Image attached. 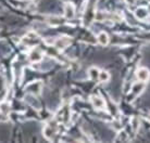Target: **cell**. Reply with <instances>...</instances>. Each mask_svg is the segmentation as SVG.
Segmentation results:
<instances>
[{"instance_id":"cell-1","label":"cell","mask_w":150,"mask_h":143,"mask_svg":"<svg viewBox=\"0 0 150 143\" xmlns=\"http://www.w3.org/2000/svg\"><path fill=\"white\" fill-rule=\"evenodd\" d=\"M138 78L140 80H146L147 78H148V72L145 68H142V70H139V73H138Z\"/></svg>"},{"instance_id":"cell-2","label":"cell","mask_w":150,"mask_h":143,"mask_svg":"<svg viewBox=\"0 0 150 143\" xmlns=\"http://www.w3.org/2000/svg\"><path fill=\"white\" fill-rule=\"evenodd\" d=\"M99 40H100V42L101 44H103V45H106L107 44V36H106V34H101L99 36Z\"/></svg>"}]
</instances>
